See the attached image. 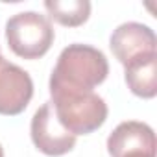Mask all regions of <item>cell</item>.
<instances>
[{
	"mask_svg": "<svg viewBox=\"0 0 157 157\" xmlns=\"http://www.w3.org/2000/svg\"><path fill=\"white\" fill-rule=\"evenodd\" d=\"M122 157H155V153L153 151H140V150H137V151H129V153H126Z\"/></svg>",
	"mask_w": 157,
	"mask_h": 157,
	"instance_id": "cell-10",
	"label": "cell"
},
{
	"mask_svg": "<svg viewBox=\"0 0 157 157\" xmlns=\"http://www.w3.org/2000/svg\"><path fill=\"white\" fill-rule=\"evenodd\" d=\"M109 46H111L115 57L122 65H128L129 61H133L140 56L155 54L157 39L150 26L140 24V22H124V24L117 26V30H113Z\"/></svg>",
	"mask_w": 157,
	"mask_h": 157,
	"instance_id": "cell-6",
	"label": "cell"
},
{
	"mask_svg": "<svg viewBox=\"0 0 157 157\" xmlns=\"http://www.w3.org/2000/svg\"><path fill=\"white\" fill-rule=\"evenodd\" d=\"M137 150L155 153V133L144 122L126 120L118 124L107 137V151L111 157H122Z\"/></svg>",
	"mask_w": 157,
	"mask_h": 157,
	"instance_id": "cell-7",
	"label": "cell"
},
{
	"mask_svg": "<svg viewBox=\"0 0 157 157\" xmlns=\"http://www.w3.org/2000/svg\"><path fill=\"white\" fill-rule=\"evenodd\" d=\"M107 74L109 63L102 50L91 44L74 43L59 54L50 76V87L93 91L105 82Z\"/></svg>",
	"mask_w": 157,
	"mask_h": 157,
	"instance_id": "cell-1",
	"label": "cell"
},
{
	"mask_svg": "<svg viewBox=\"0 0 157 157\" xmlns=\"http://www.w3.org/2000/svg\"><path fill=\"white\" fill-rule=\"evenodd\" d=\"M0 157H4V148H2V144H0Z\"/></svg>",
	"mask_w": 157,
	"mask_h": 157,
	"instance_id": "cell-11",
	"label": "cell"
},
{
	"mask_svg": "<svg viewBox=\"0 0 157 157\" xmlns=\"http://www.w3.org/2000/svg\"><path fill=\"white\" fill-rule=\"evenodd\" d=\"M30 135L39 151L50 157H59L76 146V137L68 133L57 120L52 102H44L33 115Z\"/></svg>",
	"mask_w": 157,
	"mask_h": 157,
	"instance_id": "cell-4",
	"label": "cell"
},
{
	"mask_svg": "<svg viewBox=\"0 0 157 157\" xmlns=\"http://www.w3.org/2000/svg\"><path fill=\"white\" fill-rule=\"evenodd\" d=\"M124 78L128 89L140 98H153L157 94V52L140 56L124 65Z\"/></svg>",
	"mask_w": 157,
	"mask_h": 157,
	"instance_id": "cell-8",
	"label": "cell"
},
{
	"mask_svg": "<svg viewBox=\"0 0 157 157\" xmlns=\"http://www.w3.org/2000/svg\"><path fill=\"white\" fill-rule=\"evenodd\" d=\"M50 96L59 124L74 137L89 135L107 120V104L94 91L50 87Z\"/></svg>",
	"mask_w": 157,
	"mask_h": 157,
	"instance_id": "cell-2",
	"label": "cell"
},
{
	"mask_svg": "<svg viewBox=\"0 0 157 157\" xmlns=\"http://www.w3.org/2000/svg\"><path fill=\"white\" fill-rule=\"evenodd\" d=\"M54 28L48 17L37 11H22L6 22V39L11 52L22 59H39L54 44Z\"/></svg>",
	"mask_w": 157,
	"mask_h": 157,
	"instance_id": "cell-3",
	"label": "cell"
},
{
	"mask_svg": "<svg viewBox=\"0 0 157 157\" xmlns=\"http://www.w3.org/2000/svg\"><path fill=\"white\" fill-rule=\"evenodd\" d=\"M44 10L48 11L50 19L68 28L82 26L91 17L89 0H46Z\"/></svg>",
	"mask_w": 157,
	"mask_h": 157,
	"instance_id": "cell-9",
	"label": "cell"
},
{
	"mask_svg": "<svg viewBox=\"0 0 157 157\" xmlns=\"http://www.w3.org/2000/svg\"><path fill=\"white\" fill-rule=\"evenodd\" d=\"M33 96V82L19 65L0 56V115H21Z\"/></svg>",
	"mask_w": 157,
	"mask_h": 157,
	"instance_id": "cell-5",
	"label": "cell"
}]
</instances>
